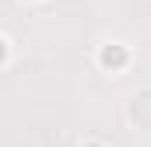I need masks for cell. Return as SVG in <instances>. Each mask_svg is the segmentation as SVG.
<instances>
[{
	"label": "cell",
	"instance_id": "obj_4",
	"mask_svg": "<svg viewBox=\"0 0 151 147\" xmlns=\"http://www.w3.org/2000/svg\"><path fill=\"white\" fill-rule=\"evenodd\" d=\"M84 147H106V144H99V140H88V144H84Z\"/></svg>",
	"mask_w": 151,
	"mask_h": 147
},
{
	"label": "cell",
	"instance_id": "obj_2",
	"mask_svg": "<svg viewBox=\"0 0 151 147\" xmlns=\"http://www.w3.org/2000/svg\"><path fill=\"white\" fill-rule=\"evenodd\" d=\"M130 123L141 126V130H151V91H141L130 98Z\"/></svg>",
	"mask_w": 151,
	"mask_h": 147
},
{
	"label": "cell",
	"instance_id": "obj_3",
	"mask_svg": "<svg viewBox=\"0 0 151 147\" xmlns=\"http://www.w3.org/2000/svg\"><path fill=\"white\" fill-rule=\"evenodd\" d=\"M7 56H11V42L0 35V63H7Z\"/></svg>",
	"mask_w": 151,
	"mask_h": 147
},
{
	"label": "cell",
	"instance_id": "obj_1",
	"mask_svg": "<svg viewBox=\"0 0 151 147\" xmlns=\"http://www.w3.org/2000/svg\"><path fill=\"white\" fill-rule=\"evenodd\" d=\"M127 63H130V49H127V46L109 42V46L99 49V67H102V70H113L116 74V70H123Z\"/></svg>",
	"mask_w": 151,
	"mask_h": 147
}]
</instances>
